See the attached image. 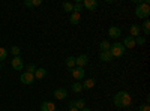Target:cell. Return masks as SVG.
Returning <instances> with one entry per match:
<instances>
[{
  "mask_svg": "<svg viewBox=\"0 0 150 111\" xmlns=\"http://www.w3.org/2000/svg\"><path fill=\"white\" fill-rule=\"evenodd\" d=\"M135 3H137V9H135L137 18H140V20H147V17L150 15L149 0H144V2H141V0H135Z\"/></svg>",
  "mask_w": 150,
  "mask_h": 111,
  "instance_id": "6da1fadb",
  "label": "cell"
},
{
  "mask_svg": "<svg viewBox=\"0 0 150 111\" xmlns=\"http://www.w3.org/2000/svg\"><path fill=\"white\" fill-rule=\"evenodd\" d=\"M125 50H126V48H125L120 42H116V44H112L111 47H110V53H111V56L112 57H122L123 54H125Z\"/></svg>",
  "mask_w": 150,
  "mask_h": 111,
  "instance_id": "7a4b0ae2",
  "label": "cell"
},
{
  "mask_svg": "<svg viewBox=\"0 0 150 111\" xmlns=\"http://www.w3.org/2000/svg\"><path fill=\"white\" fill-rule=\"evenodd\" d=\"M108 36H110V38H112V39H119L120 36H122V29L117 27V26H111L108 29Z\"/></svg>",
  "mask_w": 150,
  "mask_h": 111,
  "instance_id": "3957f363",
  "label": "cell"
},
{
  "mask_svg": "<svg viewBox=\"0 0 150 111\" xmlns=\"http://www.w3.org/2000/svg\"><path fill=\"white\" fill-rule=\"evenodd\" d=\"M87 63H89V56H87V54H81L78 57H75V66L84 68Z\"/></svg>",
  "mask_w": 150,
  "mask_h": 111,
  "instance_id": "277c9868",
  "label": "cell"
},
{
  "mask_svg": "<svg viewBox=\"0 0 150 111\" xmlns=\"http://www.w3.org/2000/svg\"><path fill=\"white\" fill-rule=\"evenodd\" d=\"M84 75H86V71H84V68H74L72 69V77L77 80V81H81L83 78H84Z\"/></svg>",
  "mask_w": 150,
  "mask_h": 111,
  "instance_id": "5b68a950",
  "label": "cell"
},
{
  "mask_svg": "<svg viewBox=\"0 0 150 111\" xmlns=\"http://www.w3.org/2000/svg\"><path fill=\"white\" fill-rule=\"evenodd\" d=\"M131 104H132V98H131V95H129L128 92H125L123 96H122V99H120V108H126V107H129Z\"/></svg>",
  "mask_w": 150,
  "mask_h": 111,
  "instance_id": "8992f818",
  "label": "cell"
},
{
  "mask_svg": "<svg viewBox=\"0 0 150 111\" xmlns=\"http://www.w3.org/2000/svg\"><path fill=\"white\" fill-rule=\"evenodd\" d=\"M11 65H12V68H14L15 71H21V69L24 68V62H23V59H21L20 56H17V57L12 59Z\"/></svg>",
  "mask_w": 150,
  "mask_h": 111,
  "instance_id": "52a82bcc",
  "label": "cell"
},
{
  "mask_svg": "<svg viewBox=\"0 0 150 111\" xmlns=\"http://www.w3.org/2000/svg\"><path fill=\"white\" fill-rule=\"evenodd\" d=\"M33 80H35V77H33V74H30V72H23L21 77H20V81L23 84H32Z\"/></svg>",
  "mask_w": 150,
  "mask_h": 111,
  "instance_id": "ba28073f",
  "label": "cell"
},
{
  "mask_svg": "<svg viewBox=\"0 0 150 111\" xmlns=\"http://www.w3.org/2000/svg\"><path fill=\"white\" fill-rule=\"evenodd\" d=\"M53 95H54V98L57 101H63V99H66V96H68V90L60 87V89H56Z\"/></svg>",
  "mask_w": 150,
  "mask_h": 111,
  "instance_id": "9c48e42d",
  "label": "cell"
},
{
  "mask_svg": "<svg viewBox=\"0 0 150 111\" xmlns=\"http://www.w3.org/2000/svg\"><path fill=\"white\" fill-rule=\"evenodd\" d=\"M83 8L89 9V11H95L98 8V2H96V0H84V2H83Z\"/></svg>",
  "mask_w": 150,
  "mask_h": 111,
  "instance_id": "30bf717a",
  "label": "cell"
},
{
  "mask_svg": "<svg viewBox=\"0 0 150 111\" xmlns=\"http://www.w3.org/2000/svg\"><path fill=\"white\" fill-rule=\"evenodd\" d=\"M57 108H56V105L51 102V101H45V102H42V105H41V111H56Z\"/></svg>",
  "mask_w": 150,
  "mask_h": 111,
  "instance_id": "8fae6325",
  "label": "cell"
},
{
  "mask_svg": "<svg viewBox=\"0 0 150 111\" xmlns=\"http://www.w3.org/2000/svg\"><path fill=\"white\" fill-rule=\"evenodd\" d=\"M69 107H75L77 110H83V108H86V101H84V99L71 101V102H69Z\"/></svg>",
  "mask_w": 150,
  "mask_h": 111,
  "instance_id": "7c38bea8",
  "label": "cell"
},
{
  "mask_svg": "<svg viewBox=\"0 0 150 111\" xmlns=\"http://www.w3.org/2000/svg\"><path fill=\"white\" fill-rule=\"evenodd\" d=\"M125 48H135V39L132 36H126V38L123 39V44H122Z\"/></svg>",
  "mask_w": 150,
  "mask_h": 111,
  "instance_id": "4fadbf2b",
  "label": "cell"
},
{
  "mask_svg": "<svg viewBox=\"0 0 150 111\" xmlns=\"http://www.w3.org/2000/svg\"><path fill=\"white\" fill-rule=\"evenodd\" d=\"M129 33H131L132 38H137V36L141 35V27L138 26V24H132L131 29H129Z\"/></svg>",
  "mask_w": 150,
  "mask_h": 111,
  "instance_id": "5bb4252c",
  "label": "cell"
},
{
  "mask_svg": "<svg viewBox=\"0 0 150 111\" xmlns=\"http://www.w3.org/2000/svg\"><path fill=\"white\" fill-rule=\"evenodd\" d=\"M95 84H96L95 78H89V80H86V81L83 83V90H90V89H93V87H95Z\"/></svg>",
  "mask_w": 150,
  "mask_h": 111,
  "instance_id": "9a60e30c",
  "label": "cell"
},
{
  "mask_svg": "<svg viewBox=\"0 0 150 111\" xmlns=\"http://www.w3.org/2000/svg\"><path fill=\"white\" fill-rule=\"evenodd\" d=\"M45 75H47V71H45L44 68H36V71H35V74H33V77H35L36 80H42Z\"/></svg>",
  "mask_w": 150,
  "mask_h": 111,
  "instance_id": "2e32d148",
  "label": "cell"
},
{
  "mask_svg": "<svg viewBox=\"0 0 150 111\" xmlns=\"http://www.w3.org/2000/svg\"><path fill=\"white\" fill-rule=\"evenodd\" d=\"M24 5L27 8H36L42 5V0H24Z\"/></svg>",
  "mask_w": 150,
  "mask_h": 111,
  "instance_id": "e0dca14e",
  "label": "cell"
},
{
  "mask_svg": "<svg viewBox=\"0 0 150 111\" xmlns=\"http://www.w3.org/2000/svg\"><path fill=\"white\" fill-rule=\"evenodd\" d=\"M99 57H101V60H102V62H107V63H108V62H111L112 59H114V57L111 56V53H110V51H101V56H99Z\"/></svg>",
  "mask_w": 150,
  "mask_h": 111,
  "instance_id": "ac0fdd59",
  "label": "cell"
},
{
  "mask_svg": "<svg viewBox=\"0 0 150 111\" xmlns=\"http://www.w3.org/2000/svg\"><path fill=\"white\" fill-rule=\"evenodd\" d=\"M80 20H81V14H77V12H72L71 17H69L71 24H78V23H80Z\"/></svg>",
  "mask_w": 150,
  "mask_h": 111,
  "instance_id": "d6986e66",
  "label": "cell"
},
{
  "mask_svg": "<svg viewBox=\"0 0 150 111\" xmlns=\"http://www.w3.org/2000/svg\"><path fill=\"white\" fill-rule=\"evenodd\" d=\"M141 27H143L144 35H150V21L149 20H144V23L141 24Z\"/></svg>",
  "mask_w": 150,
  "mask_h": 111,
  "instance_id": "ffe728a7",
  "label": "cell"
},
{
  "mask_svg": "<svg viewBox=\"0 0 150 111\" xmlns=\"http://www.w3.org/2000/svg\"><path fill=\"white\" fill-rule=\"evenodd\" d=\"M81 90H83V84H81L80 81H77V83L72 84V92H74V93H80Z\"/></svg>",
  "mask_w": 150,
  "mask_h": 111,
  "instance_id": "44dd1931",
  "label": "cell"
},
{
  "mask_svg": "<svg viewBox=\"0 0 150 111\" xmlns=\"http://www.w3.org/2000/svg\"><path fill=\"white\" fill-rule=\"evenodd\" d=\"M110 47L111 44L108 41H102L101 44H99V48H101V51H110Z\"/></svg>",
  "mask_w": 150,
  "mask_h": 111,
  "instance_id": "7402d4cb",
  "label": "cell"
},
{
  "mask_svg": "<svg viewBox=\"0 0 150 111\" xmlns=\"http://www.w3.org/2000/svg\"><path fill=\"white\" fill-rule=\"evenodd\" d=\"M62 6H63L65 12H71V14L74 12V3H71V2H65V3L62 5Z\"/></svg>",
  "mask_w": 150,
  "mask_h": 111,
  "instance_id": "603a6c76",
  "label": "cell"
},
{
  "mask_svg": "<svg viewBox=\"0 0 150 111\" xmlns=\"http://www.w3.org/2000/svg\"><path fill=\"white\" fill-rule=\"evenodd\" d=\"M66 66H68L69 69H74V68H75V57L69 56V57L66 59Z\"/></svg>",
  "mask_w": 150,
  "mask_h": 111,
  "instance_id": "cb8c5ba5",
  "label": "cell"
},
{
  "mask_svg": "<svg viewBox=\"0 0 150 111\" xmlns=\"http://www.w3.org/2000/svg\"><path fill=\"white\" fill-rule=\"evenodd\" d=\"M81 9H83L81 0H78V2H75V3H74V12H77V14H81Z\"/></svg>",
  "mask_w": 150,
  "mask_h": 111,
  "instance_id": "d4e9b609",
  "label": "cell"
},
{
  "mask_svg": "<svg viewBox=\"0 0 150 111\" xmlns=\"http://www.w3.org/2000/svg\"><path fill=\"white\" fill-rule=\"evenodd\" d=\"M11 54H14V57H17V56H20V53H21V48L20 47H17V45H14V47H11Z\"/></svg>",
  "mask_w": 150,
  "mask_h": 111,
  "instance_id": "484cf974",
  "label": "cell"
},
{
  "mask_svg": "<svg viewBox=\"0 0 150 111\" xmlns=\"http://www.w3.org/2000/svg\"><path fill=\"white\" fill-rule=\"evenodd\" d=\"M6 57H8V50H6V48H2V47H0V62H2V60H6Z\"/></svg>",
  "mask_w": 150,
  "mask_h": 111,
  "instance_id": "4316f807",
  "label": "cell"
},
{
  "mask_svg": "<svg viewBox=\"0 0 150 111\" xmlns=\"http://www.w3.org/2000/svg\"><path fill=\"white\" fill-rule=\"evenodd\" d=\"M135 39V45L138 44V45H144L146 44V38H143V36L140 35V36H137V38H134Z\"/></svg>",
  "mask_w": 150,
  "mask_h": 111,
  "instance_id": "83f0119b",
  "label": "cell"
},
{
  "mask_svg": "<svg viewBox=\"0 0 150 111\" xmlns=\"http://www.w3.org/2000/svg\"><path fill=\"white\" fill-rule=\"evenodd\" d=\"M26 69H27V72H30V74H35V71H36V66L30 63V65H27V66H26Z\"/></svg>",
  "mask_w": 150,
  "mask_h": 111,
  "instance_id": "f1b7e54d",
  "label": "cell"
},
{
  "mask_svg": "<svg viewBox=\"0 0 150 111\" xmlns=\"http://www.w3.org/2000/svg\"><path fill=\"white\" fill-rule=\"evenodd\" d=\"M138 111H150V107H149V104H144V105H141Z\"/></svg>",
  "mask_w": 150,
  "mask_h": 111,
  "instance_id": "f546056e",
  "label": "cell"
},
{
  "mask_svg": "<svg viewBox=\"0 0 150 111\" xmlns=\"http://www.w3.org/2000/svg\"><path fill=\"white\" fill-rule=\"evenodd\" d=\"M69 111H80V110H77L75 107H69Z\"/></svg>",
  "mask_w": 150,
  "mask_h": 111,
  "instance_id": "4dcf8cb0",
  "label": "cell"
},
{
  "mask_svg": "<svg viewBox=\"0 0 150 111\" xmlns=\"http://www.w3.org/2000/svg\"><path fill=\"white\" fill-rule=\"evenodd\" d=\"M80 111H92L90 108H83V110H80Z\"/></svg>",
  "mask_w": 150,
  "mask_h": 111,
  "instance_id": "1f68e13d",
  "label": "cell"
},
{
  "mask_svg": "<svg viewBox=\"0 0 150 111\" xmlns=\"http://www.w3.org/2000/svg\"><path fill=\"white\" fill-rule=\"evenodd\" d=\"M0 71H2V65H0Z\"/></svg>",
  "mask_w": 150,
  "mask_h": 111,
  "instance_id": "d6a6232c",
  "label": "cell"
},
{
  "mask_svg": "<svg viewBox=\"0 0 150 111\" xmlns=\"http://www.w3.org/2000/svg\"><path fill=\"white\" fill-rule=\"evenodd\" d=\"M56 111H59V110H56Z\"/></svg>",
  "mask_w": 150,
  "mask_h": 111,
  "instance_id": "836d02e7",
  "label": "cell"
}]
</instances>
